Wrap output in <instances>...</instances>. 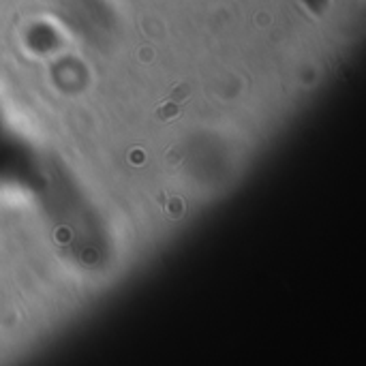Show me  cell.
Here are the masks:
<instances>
[{
    "label": "cell",
    "instance_id": "obj_3",
    "mask_svg": "<svg viewBox=\"0 0 366 366\" xmlns=\"http://www.w3.org/2000/svg\"><path fill=\"white\" fill-rule=\"evenodd\" d=\"M169 204H172V206H169V212H172V216H178V214H182V210H185V206H182L180 199H172Z\"/></svg>",
    "mask_w": 366,
    "mask_h": 366
},
{
    "label": "cell",
    "instance_id": "obj_2",
    "mask_svg": "<svg viewBox=\"0 0 366 366\" xmlns=\"http://www.w3.org/2000/svg\"><path fill=\"white\" fill-rule=\"evenodd\" d=\"M189 94H191V86H189V84H178V86L167 94V99L169 101H176V103H187Z\"/></svg>",
    "mask_w": 366,
    "mask_h": 366
},
{
    "label": "cell",
    "instance_id": "obj_1",
    "mask_svg": "<svg viewBox=\"0 0 366 366\" xmlns=\"http://www.w3.org/2000/svg\"><path fill=\"white\" fill-rule=\"evenodd\" d=\"M182 107H185V103H176V101L165 99V103L161 107H156L154 118L158 122H169V120H174V118H178L182 114Z\"/></svg>",
    "mask_w": 366,
    "mask_h": 366
}]
</instances>
